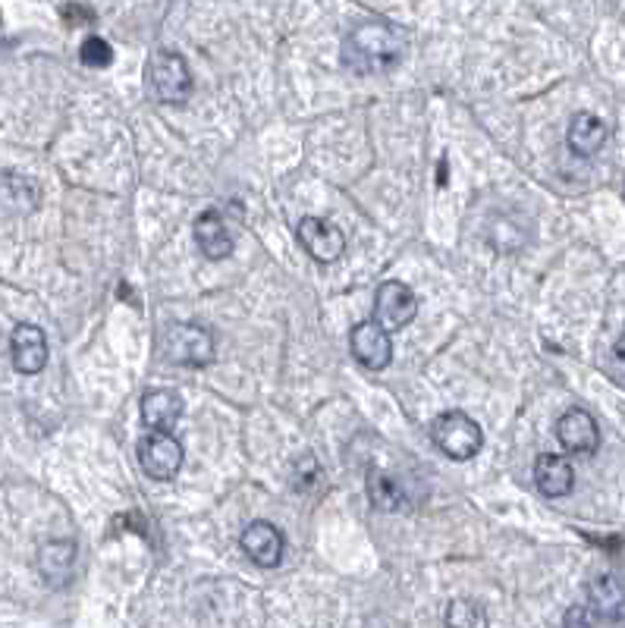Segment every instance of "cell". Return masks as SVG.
Segmentation results:
<instances>
[{"label":"cell","mask_w":625,"mask_h":628,"mask_svg":"<svg viewBox=\"0 0 625 628\" xmlns=\"http://www.w3.org/2000/svg\"><path fill=\"white\" fill-rule=\"evenodd\" d=\"M368 499L381 513H399L406 506V491L403 484L387 472H371L368 475Z\"/></svg>","instance_id":"19"},{"label":"cell","mask_w":625,"mask_h":628,"mask_svg":"<svg viewBox=\"0 0 625 628\" xmlns=\"http://www.w3.org/2000/svg\"><path fill=\"white\" fill-rule=\"evenodd\" d=\"M418 315V296L403 280L381 283L374 296V324L381 330H403Z\"/></svg>","instance_id":"5"},{"label":"cell","mask_w":625,"mask_h":628,"mask_svg":"<svg viewBox=\"0 0 625 628\" xmlns=\"http://www.w3.org/2000/svg\"><path fill=\"white\" fill-rule=\"evenodd\" d=\"M349 349L355 355V362L368 371H384L393 362V343H390L387 330L365 321V324L352 327L349 333Z\"/></svg>","instance_id":"8"},{"label":"cell","mask_w":625,"mask_h":628,"mask_svg":"<svg viewBox=\"0 0 625 628\" xmlns=\"http://www.w3.org/2000/svg\"><path fill=\"white\" fill-rule=\"evenodd\" d=\"M79 57H83V64L91 66V69H105V66L113 64V47H110L105 38L91 35V38H86V44H83Z\"/></svg>","instance_id":"22"},{"label":"cell","mask_w":625,"mask_h":628,"mask_svg":"<svg viewBox=\"0 0 625 628\" xmlns=\"http://www.w3.org/2000/svg\"><path fill=\"white\" fill-rule=\"evenodd\" d=\"M139 462L154 481H171L183 469V443L173 433H149L139 447Z\"/></svg>","instance_id":"6"},{"label":"cell","mask_w":625,"mask_h":628,"mask_svg":"<svg viewBox=\"0 0 625 628\" xmlns=\"http://www.w3.org/2000/svg\"><path fill=\"white\" fill-rule=\"evenodd\" d=\"M296 239H299V245H303L305 252H308L315 261H321V264H333V261L343 258L346 252L343 233H340L333 223H327V220H318V217H305V220H299Z\"/></svg>","instance_id":"7"},{"label":"cell","mask_w":625,"mask_h":628,"mask_svg":"<svg viewBox=\"0 0 625 628\" xmlns=\"http://www.w3.org/2000/svg\"><path fill=\"white\" fill-rule=\"evenodd\" d=\"M10 355H13V368L20 374H42L47 365V340H44L42 327L20 324L10 337Z\"/></svg>","instance_id":"11"},{"label":"cell","mask_w":625,"mask_h":628,"mask_svg":"<svg viewBox=\"0 0 625 628\" xmlns=\"http://www.w3.org/2000/svg\"><path fill=\"white\" fill-rule=\"evenodd\" d=\"M613 355H616V365L625 371V333L616 340V346H613Z\"/></svg>","instance_id":"25"},{"label":"cell","mask_w":625,"mask_h":628,"mask_svg":"<svg viewBox=\"0 0 625 628\" xmlns=\"http://www.w3.org/2000/svg\"><path fill=\"white\" fill-rule=\"evenodd\" d=\"M193 233L205 258L220 261V258H230V255H233V236L227 233V227H223V220H220L217 211H205V214L198 217V220H195Z\"/></svg>","instance_id":"16"},{"label":"cell","mask_w":625,"mask_h":628,"mask_svg":"<svg viewBox=\"0 0 625 628\" xmlns=\"http://www.w3.org/2000/svg\"><path fill=\"white\" fill-rule=\"evenodd\" d=\"M61 16H64L69 25H86V22L95 20V10L79 7V3H66V7H61Z\"/></svg>","instance_id":"24"},{"label":"cell","mask_w":625,"mask_h":628,"mask_svg":"<svg viewBox=\"0 0 625 628\" xmlns=\"http://www.w3.org/2000/svg\"><path fill=\"white\" fill-rule=\"evenodd\" d=\"M557 437H560L562 450L575 455H591L601 447V431H597V421L594 415L584 412V409H569L560 415L557 421Z\"/></svg>","instance_id":"10"},{"label":"cell","mask_w":625,"mask_h":628,"mask_svg":"<svg viewBox=\"0 0 625 628\" xmlns=\"http://www.w3.org/2000/svg\"><path fill=\"white\" fill-rule=\"evenodd\" d=\"M42 205V192L35 186V179L29 176L3 170L0 174V208L10 214H32Z\"/></svg>","instance_id":"14"},{"label":"cell","mask_w":625,"mask_h":628,"mask_svg":"<svg viewBox=\"0 0 625 628\" xmlns=\"http://www.w3.org/2000/svg\"><path fill=\"white\" fill-rule=\"evenodd\" d=\"M588 601L591 613L601 619H623L625 616V585L616 575H597L588 585Z\"/></svg>","instance_id":"17"},{"label":"cell","mask_w":625,"mask_h":628,"mask_svg":"<svg viewBox=\"0 0 625 628\" xmlns=\"http://www.w3.org/2000/svg\"><path fill=\"white\" fill-rule=\"evenodd\" d=\"M566 628H597V616L588 607H572L566 613Z\"/></svg>","instance_id":"23"},{"label":"cell","mask_w":625,"mask_h":628,"mask_svg":"<svg viewBox=\"0 0 625 628\" xmlns=\"http://www.w3.org/2000/svg\"><path fill=\"white\" fill-rule=\"evenodd\" d=\"M293 487H296L299 494H324V491H327L324 469L318 465L315 455L296 459V465H293Z\"/></svg>","instance_id":"21"},{"label":"cell","mask_w":625,"mask_h":628,"mask_svg":"<svg viewBox=\"0 0 625 628\" xmlns=\"http://www.w3.org/2000/svg\"><path fill=\"white\" fill-rule=\"evenodd\" d=\"M149 73H152V88L157 101L183 104L193 95V73L176 51H157Z\"/></svg>","instance_id":"4"},{"label":"cell","mask_w":625,"mask_h":628,"mask_svg":"<svg viewBox=\"0 0 625 628\" xmlns=\"http://www.w3.org/2000/svg\"><path fill=\"white\" fill-rule=\"evenodd\" d=\"M566 142H569L572 154H579V157H594V154L604 148L606 123L597 117V113L582 110V113L572 117L569 132H566Z\"/></svg>","instance_id":"15"},{"label":"cell","mask_w":625,"mask_h":628,"mask_svg":"<svg viewBox=\"0 0 625 628\" xmlns=\"http://www.w3.org/2000/svg\"><path fill=\"white\" fill-rule=\"evenodd\" d=\"M535 484H538V491L544 497L560 499L566 497V494H572V487H575V472H572L569 459L544 453L538 455V462H535Z\"/></svg>","instance_id":"12"},{"label":"cell","mask_w":625,"mask_h":628,"mask_svg":"<svg viewBox=\"0 0 625 628\" xmlns=\"http://www.w3.org/2000/svg\"><path fill=\"white\" fill-rule=\"evenodd\" d=\"M406 57V35L387 20H362L343 42V64L359 76H381Z\"/></svg>","instance_id":"1"},{"label":"cell","mask_w":625,"mask_h":628,"mask_svg":"<svg viewBox=\"0 0 625 628\" xmlns=\"http://www.w3.org/2000/svg\"><path fill=\"white\" fill-rule=\"evenodd\" d=\"M183 415V399L176 390H152L142 396V425L152 433H171Z\"/></svg>","instance_id":"13"},{"label":"cell","mask_w":625,"mask_h":628,"mask_svg":"<svg viewBox=\"0 0 625 628\" xmlns=\"http://www.w3.org/2000/svg\"><path fill=\"white\" fill-rule=\"evenodd\" d=\"M431 440L434 447L453 462H465L484 447V433L478 428V421L465 412H443L440 418H434Z\"/></svg>","instance_id":"2"},{"label":"cell","mask_w":625,"mask_h":628,"mask_svg":"<svg viewBox=\"0 0 625 628\" xmlns=\"http://www.w3.org/2000/svg\"><path fill=\"white\" fill-rule=\"evenodd\" d=\"M164 355L173 365H186V368H205L211 365L217 355L215 333L208 327L198 324H176L167 330L164 340Z\"/></svg>","instance_id":"3"},{"label":"cell","mask_w":625,"mask_h":628,"mask_svg":"<svg viewBox=\"0 0 625 628\" xmlns=\"http://www.w3.org/2000/svg\"><path fill=\"white\" fill-rule=\"evenodd\" d=\"M76 563V543L73 541H47L39 553V572L51 587H64L69 582V572Z\"/></svg>","instance_id":"18"},{"label":"cell","mask_w":625,"mask_h":628,"mask_svg":"<svg viewBox=\"0 0 625 628\" xmlns=\"http://www.w3.org/2000/svg\"><path fill=\"white\" fill-rule=\"evenodd\" d=\"M239 547H242V553L255 565H261V569H274V565H281L283 560V535L281 528L271 525V521H252V525L242 531Z\"/></svg>","instance_id":"9"},{"label":"cell","mask_w":625,"mask_h":628,"mask_svg":"<svg viewBox=\"0 0 625 628\" xmlns=\"http://www.w3.org/2000/svg\"><path fill=\"white\" fill-rule=\"evenodd\" d=\"M443 623L447 628H487V613L481 604H474L469 597H456L450 601V607H447V616H443Z\"/></svg>","instance_id":"20"}]
</instances>
